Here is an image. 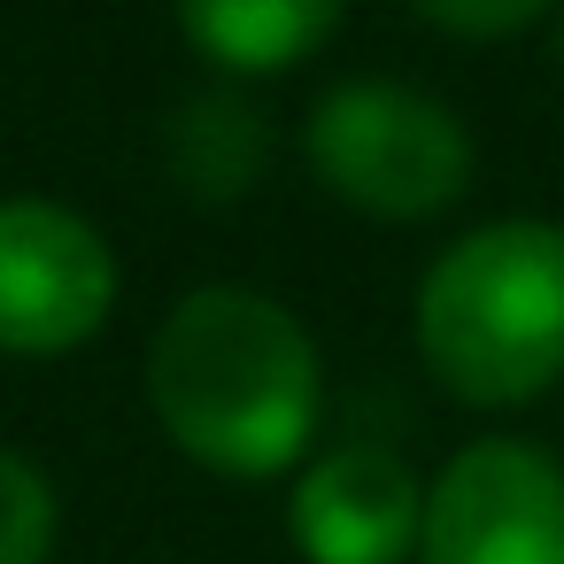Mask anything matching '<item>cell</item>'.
<instances>
[{
    "instance_id": "6da1fadb",
    "label": "cell",
    "mask_w": 564,
    "mask_h": 564,
    "mask_svg": "<svg viewBox=\"0 0 564 564\" xmlns=\"http://www.w3.org/2000/svg\"><path fill=\"white\" fill-rule=\"evenodd\" d=\"M148 394L186 456L232 479H263L310 448L317 340L263 286H194L155 325Z\"/></svg>"
},
{
    "instance_id": "7a4b0ae2",
    "label": "cell",
    "mask_w": 564,
    "mask_h": 564,
    "mask_svg": "<svg viewBox=\"0 0 564 564\" xmlns=\"http://www.w3.org/2000/svg\"><path fill=\"white\" fill-rule=\"evenodd\" d=\"M433 379L479 410L533 402L564 379V225L502 217L448 240L417 286Z\"/></svg>"
},
{
    "instance_id": "3957f363",
    "label": "cell",
    "mask_w": 564,
    "mask_h": 564,
    "mask_svg": "<svg viewBox=\"0 0 564 564\" xmlns=\"http://www.w3.org/2000/svg\"><path fill=\"white\" fill-rule=\"evenodd\" d=\"M317 178L371 217H433L471 186V132L402 78H348L310 109Z\"/></svg>"
},
{
    "instance_id": "277c9868",
    "label": "cell",
    "mask_w": 564,
    "mask_h": 564,
    "mask_svg": "<svg viewBox=\"0 0 564 564\" xmlns=\"http://www.w3.org/2000/svg\"><path fill=\"white\" fill-rule=\"evenodd\" d=\"M417 564H564V464L533 441H471L425 487Z\"/></svg>"
},
{
    "instance_id": "5b68a950",
    "label": "cell",
    "mask_w": 564,
    "mask_h": 564,
    "mask_svg": "<svg viewBox=\"0 0 564 564\" xmlns=\"http://www.w3.org/2000/svg\"><path fill=\"white\" fill-rule=\"evenodd\" d=\"M117 302L109 240L63 202H0V348H78Z\"/></svg>"
},
{
    "instance_id": "8992f818",
    "label": "cell",
    "mask_w": 564,
    "mask_h": 564,
    "mask_svg": "<svg viewBox=\"0 0 564 564\" xmlns=\"http://www.w3.org/2000/svg\"><path fill=\"white\" fill-rule=\"evenodd\" d=\"M286 525L310 564H402L425 525V487L394 448L348 441L294 479Z\"/></svg>"
},
{
    "instance_id": "52a82bcc",
    "label": "cell",
    "mask_w": 564,
    "mask_h": 564,
    "mask_svg": "<svg viewBox=\"0 0 564 564\" xmlns=\"http://www.w3.org/2000/svg\"><path fill=\"white\" fill-rule=\"evenodd\" d=\"M178 24L225 70H286L340 24V0H178Z\"/></svg>"
},
{
    "instance_id": "ba28073f",
    "label": "cell",
    "mask_w": 564,
    "mask_h": 564,
    "mask_svg": "<svg viewBox=\"0 0 564 564\" xmlns=\"http://www.w3.org/2000/svg\"><path fill=\"white\" fill-rule=\"evenodd\" d=\"M263 117L240 101V94H202V101H186L178 117H171V163H178V178L202 194V202H232V194H248L256 186V171H263Z\"/></svg>"
},
{
    "instance_id": "9c48e42d",
    "label": "cell",
    "mask_w": 564,
    "mask_h": 564,
    "mask_svg": "<svg viewBox=\"0 0 564 564\" xmlns=\"http://www.w3.org/2000/svg\"><path fill=\"white\" fill-rule=\"evenodd\" d=\"M55 549V487L32 456L0 448V564H47Z\"/></svg>"
},
{
    "instance_id": "30bf717a",
    "label": "cell",
    "mask_w": 564,
    "mask_h": 564,
    "mask_svg": "<svg viewBox=\"0 0 564 564\" xmlns=\"http://www.w3.org/2000/svg\"><path fill=\"white\" fill-rule=\"evenodd\" d=\"M410 9L456 40H510L533 17H549V0H410Z\"/></svg>"
}]
</instances>
